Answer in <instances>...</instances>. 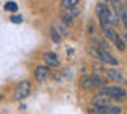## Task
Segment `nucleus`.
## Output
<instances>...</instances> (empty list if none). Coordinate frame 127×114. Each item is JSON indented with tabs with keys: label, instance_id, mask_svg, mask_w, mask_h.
I'll list each match as a JSON object with an SVG mask.
<instances>
[{
	"label": "nucleus",
	"instance_id": "16",
	"mask_svg": "<svg viewBox=\"0 0 127 114\" xmlns=\"http://www.w3.org/2000/svg\"><path fill=\"white\" fill-rule=\"evenodd\" d=\"M119 18L122 19V22H124V25H126V30H127V11H124V13H122Z\"/></svg>",
	"mask_w": 127,
	"mask_h": 114
},
{
	"label": "nucleus",
	"instance_id": "1",
	"mask_svg": "<svg viewBox=\"0 0 127 114\" xmlns=\"http://www.w3.org/2000/svg\"><path fill=\"white\" fill-rule=\"evenodd\" d=\"M95 13H97V18L102 24H110V25H116L119 21V14L116 11H111V8L105 3H98L97 8H95Z\"/></svg>",
	"mask_w": 127,
	"mask_h": 114
},
{
	"label": "nucleus",
	"instance_id": "7",
	"mask_svg": "<svg viewBox=\"0 0 127 114\" xmlns=\"http://www.w3.org/2000/svg\"><path fill=\"white\" fill-rule=\"evenodd\" d=\"M106 71V78L110 81H114V82H121V84H127V78L122 74L119 70H114V68H108L105 70Z\"/></svg>",
	"mask_w": 127,
	"mask_h": 114
},
{
	"label": "nucleus",
	"instance_id": "11",
	"mask_svg": "<svg viewBox=\"0 0 127 114\" xmlns=\"http://www.w3.org/2000/svg\"><path fill=\"white\" fill-rule=\"evenodd\" d=\"M113 5H114V10H116V13L121 16L122 13L126 11L124 8V0H113Z\"/></svg>",
	"mask_w": 127,
	"mask_h": 114
},
{
	"label": "nucleus",
	"instance_id": "13",
	"mask_svg": "<svg viewBox=\"0 0 127 114\" xmlns=\"http://www.w3.org/2000/svg\"><path fill=\"white\" fill-rule=\"evenodd\" d=\"M3 8H5L6 11H13V13H14V11H18V3H16V2H6Z\"/></svg>",
	"mask_w": 127,
	"mask_h": 114
},
{
	"label": "nucleus",
	"instance_id": "18",
	"mask_svg": "<svg viewBox=\"0 0 127 114\" xmlns=\"http://www.w3.org/2000/svg\"><path fill=\"white\" fill-rule=\"evenodd\" d=\"M126 11H127V5H126Z\"/></svg>",
	"mask_w": 127,
	"mask_h": 114
},
{
	"label": "nucleus",
	"instance_id": "10",
	"mask_svg": "<svg viewBox=\"0 0 127 114\" xmlns=\"http://www.w3.org/2000/svg\"><path fill=\"white\" fill-rule=\"evenodd\" d=\"M78 14H79L78 6H73V8H65V10H64V13H62V19H64V21H71V19L76 18Z\"/></svg>",
	"mask_w": 127,
	"mask_h": 114
},
{
	"label": "nucleus",
	"instance_id": "5",
	"mask_svg": "<svg viewBox=\"0 0 127 114\" xmlns=\"http://www.w3.org/2000/svg\"><path fill=\"white\" fill-rule=\"evenodd\" d=\"M89 113L91 114H121V108L114 105H92L89 108Z\"/></svg>",
	"mask_w": 127,
	"mask_h": 114
},
{
	"label": "nucleus",
	"instance_id": "15",
	"mask_svg": "<svg viewBox=\"0 0 127 114\" xmlns=\"http://www.w3.org/2000/svg\"><path fill=\"white\" fill-rule=\"evenodd\" d=\"M51 37H53V40L57 43L61 38H59V35H57V32H56V29H51Z\"/></svg>",
	"mask_w": 127,
	"mask_h": 114
},
{
	"label": "nucleus",
	"instance_id": "3",
	"mask_svg": "<svg viewBox=\"0 0 127 114\" xmlns=\"http://www.w3.org/2000/svg\"><path fill=\"white\" fill-rule=\"evenodd\" d=\"M105 84V78L100 74H91V76H83L79 79V86L83 90H92L95 87H102Z\"/></svg>",
	"mask_w": 127,
	"mask_h": 114
},
{
	"label": "nucleus",
	"instance_id": "6",
	"mask_svg": "<svg viewBox=\"0 0 127 114\" xmlns=\"http://www.w3.org/2000/svg\"><path fill=\"white\" fill-rule=\"evenodd\" d=\"M30 90H32V86L29 81H22L18 84V87H16V92H14V100L21 101L24 98H27L30 95Z\"/></svg>",
	"mask_w": 127,
	"mask_h": 114
},
{
	"label": "nucleus",
	"instance_id": "8",
	"mask_svg": "<svg viewBox=\"0 0 127 114\" xmlns=\"http://www.w3.org/2000/svg\"><path fill=\"white\" fill-rule=\"evenodd\" d=\"M48 76H49V70H48V67L38 65L37 68H35V71H33V78H35L37 81H45Z\"/></svg>",
	"mask_w": 127,
	"mask_h": 114
},
{
	"label": "nucleus",
	"instance_id": "4",
	"mask_svg": "<svg viewBox=\"0 0 127 114\" xmlns=\"http://www.w3.org/2000/svg\"><path fill=\"white\" fill-rule=\"evenodd\" d=\"M87 51H89V54H92L95 59H98V60L105 62V64H108V65H114V67L118 65V60H116V59H114V57L110 54V51L97 49V48H89Z\"/></svg>",
	"mask_w": 127,
	"mask_h": 114
},
{
	"label": "nucleus",
	"instance_id": "9",
	"mask_svg": "<svg viewBox=\"0 0 127 114\" xmlns=\"http://www.w3.org/2000/svg\"><path fill=\"white\" fill-rule=\"evenodd\" d=\"M43 59H45L46 62V67H59V57L56 56L54 52H45V56H43Z\"/></svg>",
	"mask_w": 127,
	"mask_h": 114
},
{
	"label": "nucleus",
	"instance_id": "2",
	"mask_svg": "<svg viewBox=\"0 0 127 114\" xmlns=\"http://www.w3.org/2000/svg\"><path fill=\"white\" fill-rule=\"evenodd\" d=\"M97 95H102V97H106L110 100H126L127 97V92L122 87L119 86H102L98 89V93Z\"/></svg>",
	"mask_w": 127,
	"mask_h": 114
},
{
	"label": "nucleus",
	"instance_id": "14",
	"mask_svg": "<svg viewBox=\"0 0 127 114\" xmlns=\"http://www.w3.org/2000/svg\"><path fill=\"white\" fill-rule=\"evenodd\" d=\"M11 22H14V24H21L22 18L19 16V14H14V16H11Z\"/></svg>",
	"mask_w": 127,
	"mask_h": 114
},
{
	"label": "nucleus",
	"instance_id": "12",
	"mask_svg": "<svg viewBox=\"0 0 127 114\" xmlns=\"http://www.w3.org/2000/svg\"><path fill=\"white\" fill-rule=\"evenodd\" d=\"M78 3H79V0H61V5H62L64 10H65V8H73V6H78Z\"/></svg>",
	"mask_w": 127,
	"mask_h": 114
},
{
	"label": "nucleus",
	"instance_id": "17",
	"mask_svg": "<svg viewBox=\"0 0 127 114\" xmlns=\"http://www.w3.org/2000/svg\"><path fill=\"white\" fill-rule=\"evenodd\" d=\"M124 38H126V41H127V30L124 32Z\"/></svg>",
	"mask_w": 127,
	"mask_h": 114
}]
</instances>
